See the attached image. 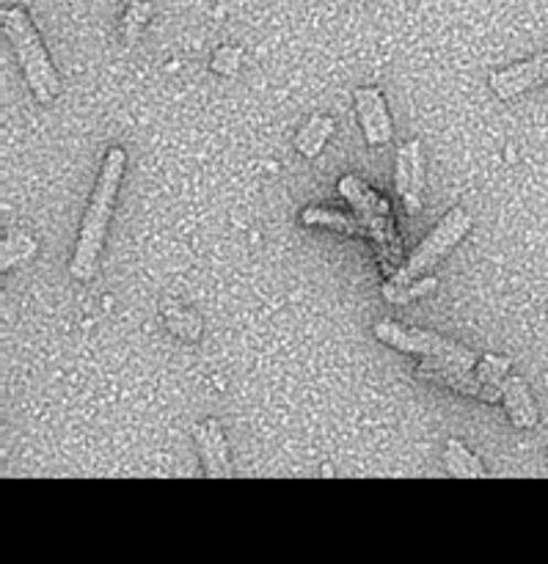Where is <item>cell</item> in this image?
Instances as JSON below:
<instances>
[{"instance_id":"cell-19","label":"cell","mask_w":548,"mask_h":564,"mask_svg":"<svg viewBox=\"0 0 548 564\" xmlns=\"http://www.w3.org/2000/svg\"><path fill=\"white\" fill-rule=\"evenodd\" d=\"M240 61H243V50L240 47H221V50H215L209 66H213L215 75L235 77L237 72H240Z\"/></svg>"},{"instance_id":"cell-9","label":"cell","mask_w":548,"mask_h":564,"mask_svg":"<svg viewBox=\"0 0 548 564\" xmlns=\"http://www.w3.org/2000/svg\"><path fill=\"white\" fill-rule=\"evenodd\" d=\"M353 105H356L358 124H362L364 138L369 147H386L395 138V127H391L389 105L380 88H356L353 91Z\"/></svg>"},{"instance_id":"cell-17","label":"cell","mask_w":548,"mask_h":564,"mask_svg":"<svg viewBox=\"0 0 548 564\" xmlns=\"http://www.w3.org/2000/svg\"><path fill=\"white\" fill-rule=\"evenodd\" d=\"M36 240L31 235H11L9 240L3 242V259H0V270L9 273L20 262H28V259L36 253Z\"/></svg>"},{"instance_id":"cell-3","label":"cell","mask_w":548,"mask_h":564,"mask_svg":"<svg viewBox=\"0 0 548 564\" xmlns=\"http://www.w3.org/2000/svg\"><path fill=\"white\" fill-rule=\"evenodd\" d=\"M0 20H3V33L14 50L17 61H20V69L36 102H55L61 94V77L25 6H9V9H3Z\"/></svg>"},{"instance_id":"cell-18","label":"cell","mask_w":548,"mask_h":564,"mask_svg":"<svg viewBox=\"0 0 548 564\" xmlns=\"http://www.w3.org/2000/svg\"><path fill=\"white\" fill-rule=\"evenodd\" d=\"M511 358H505V356H480V361H477V367H474V372L480 375V378L483 380H488V383H494V386H499L502 383V378H505V375H511Z\"/></svg>"},{"instance_id":"cell-4","label":"cell","mask_w":548,"mask_h":564,"mask_svg":"<svg viewBox=\"0 0 548 564\" xmlns=\"http://www.w3.org/2000/svg\"><path fill=\"white\" fill-rule=\"evenodd\" d=\"M472 226H474V220L466 209L452 207L450 213H447L444 218L436 224V229L430 231L422 242H419L417 251H413L411 257L402 262V268L391 275L389 284L402 286V284H411V281H419V279H425V275H430V270L439 268V264L444 262L452 251H455V246L469 235V231H472Z\"/></svg>"},{"instance_id":"cell-14","label":"cell","mask_w":548,"mask_h":564,"mask_svg":"<svg viewBox=\"0 0 548 564\" xmlns=\"http://www.w3.org/2000/svg\"><path fill=\"white\" fill-rule=\"evenodd\" d=\"M165 328L176 336V339L187 341V345H196L202 339V319H198L196 312L182 306H169L163 314Z\"/></svg>"},{"instance_id":"cell-2","label":"cell","mask_w":548,"mask_h":564,"mask_svg":"<svg viewBox=\"0 0 548 564\" xmlns=\"http://www.w3.org/2000/svg\"><path fill=\"white\" fill-rule=\"evenodd\" d=\"M340 193L353 207V215L358 220V237H367L378 253L380 273L386 279L402 268V240L397 235L395 218H391V204L384 196L373 191L356 174H345L340 180Z\"/></svg>"},{"instance_id":"cell-16","label":"cell","mask_w":548,"mask_h":564,"mask_svg":"<svg viewBox=\"0 0 548 564\" xmlns=\"http://www.w3.org/2000/svg\"><path fill=\"white\" fill-rule=\"evenodd\" d=\"M436 284H439V281L430 279V275H425V279L411 281V284H402V286H395V284H389V281H386V284L380 286V295H384L389 303L406 306V303L419 301V297L430 295V292L436 290Z\"/></svg>"},{"instance_id":"cell-1","label":"cell","mask_w":548,"mask_h":564,"mask_svg":"<svg viewBox=\"0 0 548 564\" xmlns=\"http://www.w3.org/2000/svg\"><path fill=\"white\" fill-rule=\"evenodd\" d=\"M127 169V152L121 147H110L105 152L103 169H99L97 182L88 196L86 215H83L80 231H77L75 251L69 259V273L77 281H92L97 273L99 253L105 248V235H108V224L114 218L116 196H119L121 180H125Z\"/></svg>"},{"instance_id":"cell-11","label":"cell","mask_w":548,"mask_h":564,"mask_svg":"<svg viewBox=\"0 0 548 564\" xmlns=\"http://www.w3.org/2000/svg\"><path fill=\"white\" fill-rule=\"evenodd\" d=\"M502 402H505L507 419H511L513 427L518 430H533L538 427V405L533 400V391L524 383L518 375H505L499 383Z\"/></svg>"},{"instance_id":"cell-7","label":"cell","mask_w":548,"mask_h":564,"mask_svg":"<svg viewBox=\"0 0 548 564\" xmlns=\"http://www.w3.org/2000/svg\"><path fill=\"white\" fill-rule=\"evenodd\" d=\"M488 83H491V91H494L499 99H505V102H511V99L533 91V88L546 86L548 83V50L533 55V58H527V61L511 64L507 69L494 72Z\"/></svg>"},{"instance_id":"cell-10","label":"cell","mask_w":548,"mask_h":564,"mask_svg":"<svg viewBox=\"0 0 548 564\" xmlns=\"http://www.w3.org/2000/svg\"><path fill=\"white\" fill-rule=\"evenodd\" d=\"M193 441H196L198 457H202V466L207 477L229 479L232 474H235L232 471L229 444H226L224 424H221L218 419H207V422L196 424V427H193Z\"/></svg>"},{"instance_id":"cell-5","label":"cell","mask_w":548,"mask_h":564,"mask_svg":"<svg viewBox=\"0 0 548 564\" xmlns=\"http://www.w3.org/2000/svg\"><path fill=\"white\" fill-rule=\"evenodd\" d=\"M373 334L378 336L384 345L395 347L400 352H411V356H422V358H436V361L444 364H458V367L474 369L480 361V352L466 350L458 341L447 339V336L436 334V330H419V328H402L400 323H378L373 328Z\"/></svg>"},{"instance_id":"cell-8","label":"cell","mask_w":548,"mask_h":564,"mask_svg":"<svg viewBox=\"0 0 548 564\" xmlns=\"http://www.w3.org/2000/svg\"><path fill=\"white\" fill-rule=\"evenodd\" d=\"M395 187L400 198L406 202V209L417 215L422 209V193H425V158H422V141L402 143L395 160Z\"/></svg>"},{"instance_id":"cell-15","label":"cell","mask_w":548,"mask_h":564,"mask_svg":"<svg viewBox=\"0 0 548 564\" xmlns=\"http://www.w3.org/2000/svg\"><path fill=\"white\" fill-rule=\"evenodd\" d=\"M301 224L307 226H329V229L342 231V235H358V220L356 215L336 213V209H323V207H309L301 213Z\"/></svg>"},{"instance_id":"cell-13","label":"cell","mask_w":548,"mask_h":564,"mask_svg":"<svg viewBox=\"0 0 548 564\" xmlns=\"http://www.w3.org/2000/svg\"><path fill=\"white\" fill-rule=\"evenodd\" d=\"M444 466L452 477H472V479L488 477V468L483 466V460H480V457L458 438L447 441Z\"/></svg>"},{"instance_id":"cell-6","label":"cell","mask_w":548,"mask_h":564,"mask_svg":"<svg viewBox=\"0 0 548 564\" xmlns=\"http://www.w3.org/2000/svg\"><path fill=\"white\" fill-rule=\"evenodd\" d=\"M417 375L428 383L441 386V389H450L461 397H472L477 402H488V405H496L502 402V391L499 386L488 383V380L480 378L474 369L466 367H458V364H444V361H436V358H425L419 364Z\"/></svg>"},{"instance_id":"cell-12","label":"cell","mask_w":548,"mask_h":564,"mask_svg":"<svg viewBox=\"0 0 548 564\" xmlns=\"http://www.w3.org/2000/svg\"><path fill=\"white\" fill-rule=\"evenodd\" d=\"M334 132H336V121L331 119V116H312V119L298 130L296 149L303 154V158L309 160L318 158Z\"/></svg>"},{"instance_id":"cell-20","label":"cell","mask_w":548,"mask_h":564,"mask_svg":"<svg viewBox=\"0 0 548 564\" xmlns=\"http://www.w3.org/2000/svg\"><path fill=\"white\" fill-rule=\"evenodd\" d=\"M152 17V6L149 3H132L130 9H127V17H125V33L127 39H136L138 31H141L143 22Z\"/></svg>"}]
</instances>
